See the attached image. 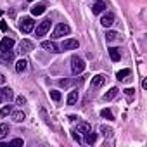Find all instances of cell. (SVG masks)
Here are the masks:
<instances>
[{
	"label": "cell",
	"instance_id": "obj_16",
	"mask_svg": "<svg viewBox=\"0 0 147 147\" xmlns=\"http://www.w3.org/2000/svg\"><path fill=\"white\" fill-rule=\"evenodd\" d=\"M118 92H119V90H118L116 87H113V88H109V92H107V94H104V97H102V99H104L106 102H109V100H113V99L118 95Z\"/></svg>",
	"mask_w": 147,
	"mask_h": 147
},
{
	"label": "cell",
	"instance_id": "obj_36",
	"mask_svg": "<svg viewBox=\"0 0 147 147\" xmlns=\"http://www.w3.org/2000/svg\"><path fill=\"white\" fill-rule=\"evenodd\" d=\"M142 88H147V80H142Z\"/></svg>",
	"mask_w": 147,
	"mask_h": 147
},
{
	"label": "cell",
	"instance_id": "obj_9",
	"mask_svg": "<svg viewBox=\"0 0 147 147\" xmlns=\"http://www.w3.org/2000/svg\"><path fill=\"white\" fill-rule=\"evenodd\" d=\"M106 83V76L104 75H95L94 78H92V87L94 88H99V87H102Z\"/></svg>",
	"mask_w": 147,
	"mask_h": 147
},
{
	"label": "cell",
	"instance_id": "obj_12",
	"mask_svg": "<svg viewBox=\"0 0 147 147\" xmlns=\"http://www.w3.org/2000/svg\"><path fill=\"white\" fill-rule=\"evenodd\" d=\"M11 116H12V119H14L16 123H21V121H24V119H26V114H24L23 111H14V109H12Z\"/></svg>",
	"mask_w": 147,
	"mask_h": 147
},
{
	"label": "cell",
	"instance_id": "obj_31",
	"mask_svg": "<svg viewBox=\"0 0 147 147\" xmlns=\"http://www.w3.org/2000/svg\"><path fill=\"white\" fill-rule=\"evenodd\" d=\"M133 92H135L133 88H126V90H125V94H126L128 97H131V95H133Z\"/></svg>",
	"mask_w": 147,
	"mask_h": 147
},
{
	"label": "cell",
	"instance_id": "obj_29",
	"mask_svg": "<svg viewBox=\"0 0 147 147\" xmlns=\"http://www.w3.org/2000/svg\"><path fill=\"white\" fill-rule=\"evenodd\" d=\"M16 104H18V106H24V104H26V99H24L23 95H19V97H16Z\"/></svg>",
	"mask_w": 147,
	"mask_h": 147
},
{
	"label": "cell",
	"instance_id": "obj_32",
	"mask_svg": "<svg viewBox=\"0 0 147 147\" xmlns=\"http://www.w3.org/2000/svg\"><path fill=\"white\" fill-rule=\"evenodd\" d=\"M0 30H2V31H7V23H0Z\"/></svg>",
	"mask_w": 147,
	"mask_h": 147
},
{
	"label": "cell",
	"instance_id": "obj_33",
	"mask_svg": "<svg viewBox=\"0 0 147 147\" xmlns=\"http://www.w3.org/2000/svg\"><path fill=\"white\" fill-rule=\"evenodd\" d=\"M73 138H75V140H76L78 144L82 142V138H80V135H76V131H73Z\"/></svg>",
	"mask_w": 147,
	"mask_h": 147
},
{
	"label": "cell",
	"instance_id": "obj_3",
	"mask_svg": "<svg viewBox=\"0 0 147 147\" xmlns=\"http://www.w3.org/2000/svg\"><path fill=\"white\" fill-rule=\"evenodd\" d=\"M33 28H35V21H33L31 18H23V19H21V23H19V30H21L23 33H31Z\"/></svg>",
	"mask_w": 147,
	"mask_h": 147
},
{
	"label": "cell",
	"instance_id": "obj_18",
	"mask_svg": "<svg viewBox=\"0 0 147 147\" xmlns=\"http://www.w3.org/2000/svg\"><path fill=\"white\" fill-rule=\"evenodd\" d=\"M28 69V61L26 59H19L18 62H16V71L18 73H23V71H26Z\"/></svg>",
	"mask_w": 147,
	"mask_h": 147
},
{
	"label": "cell",
	"instance_id": "obj_2",
	"mask_svg": "<svg viewBox=\"0 0 147 147\" xmlns=\"http://www.w3.org/2000/svg\"><path fill=\"white\" fill-rule=\"evenodd\" d=\"M71 33V28L66 24V23H59L57 26H55V30H54V33H52V38H59V36H66V35H69Z\"/></svg>",
	"mask_w": 147,
	"mask_h": 147
},
{
	"label": "cell",
	"instance_id": "obj_26",
	"mask_svg": "<svg viewBox=\"0 0 147 147\" xmlns=\"http://www.w3.org/2000/svg\"><path fill=\"white\" fill-rule=\"evenodd\" d=\"M2 57H4V61H12L14 59V52H11V50H5V52H2Z\"/></svg>",
	"mask_w": 147,
	"mask_h": 147
},
{
	"label": "cell",
	"instance_id": "obj_27",
	"mask_svg": "<svg viewBox=\"0 0 147 147\" xmlns=\"http://www.w3.org/2000/svg\"><path fill=\"white\" fill-rule=\"evenodd\" d=\"M100 116L106 118V119H114V116H113V113H111L109 109H102V111H100Z\"/></svg>",
	"mask_w": 147,
	"mask_h": 147
},
{
	"label": "cell",
	"instance_id": "obj_19",
	"mask_svg": "<svg viewBox=\"0 0 147 147\" xmlns=\"http://www.w3.org/2000/svg\"><path fill=\"white\" fill-rule=\"evenodd\" d=\"M90 130H92V126H90L88 123H78V126H76V130H75V131H76V133H83V135H85V133H87V131H90Z\"/></svg>",
	"mask_w": 147,
	"mask_h": 147
},
{
	"label": "cell",
	"instance_id": "obj_10",
	"mask_svg": "<svg viewBox=\"0 0 147 147\" xmlns=\"http://www.w3.org/2000/svg\"><path fill=\"white\" fill-rule=\"evenodd\" d=\"M42 49H45V50H49V52H61L59 47H57L52 40H49V42H42Z\"/></svg>",
	"mask_w": 147,
	"mask_h": 147
},
{
	"label": "cell",
	"instance_id": "obj_5",
	"mask_svg": "<svg viewBox=\"0 0 147 147\" xmlns=\"http://www.w3.org/2000/svg\"><path fill=\"white\" fill-rule=\"evenodd\" d=\"M80 47V42L76 40V38H67V40H64L62 43H61V50H75V49H78Z\"/></svg>",
	"mask_w": 147,
	"mask_h": 147
},
{
	"label": "cell",
	"instance_id": "obj_25",
	"mask_svg": "<svg viewBox=\"0 0 147 147\" xmlns=\"http://www.w3.org/2000/svg\"><path fill=\"white\" fill-rule=\"evenodd\" d=\"M116 38H118L116 31H106V42H114Z\"/></svg>",
	"mask_w": 147,
	"mask_h": 147
},
{
	"label": "cell",
	"instance_id": "obj_35",
	"mask_svg": "<svg viewBox=\"0 0 147 147\" xmlns=\"http://www.w3.org/2000/svg\"><path fill=\"white\" fill-rule=\"evenodd\" d=\"M59 83H61V85H62V87H66V85H69V82H67V80H61V82H59Z\"/></svg>",
	"mask_w": 147,
	"mask_h": 147
},
{
	"label": "cell",
	"instance_id": "obj_28",
	"mask_svg": "<svg viewBox=\"0 0 147 147\" xmlns=\"http://www.w3.org/2000/svg\"><path fill=\"white\" fill-rule=\"evenodd\" d=\"M50 97H52V100L59 102V100H61V92H59V90H50Z\"/></svg>",
	"mask_w": 147,
	"mask_h": 147
},
{
	"label": "cell",
	"instance_id": "obj_24",
	"mask_svg": "<svg viewBox=\"0 0 147 147\" xmlns=\"http://www.w3.org/2000/svg\"><path fill=\"white\" fill-rule=\"evenodd\" d=\"M100 133H102L104 137H111V135H113V128H111V126L102 125V126H100Z\"/></svg>",
	"mask_w": 147,
	"mask_h": 147
},
{
	"label": "cell",
	"instance_id": "obj_15",
	"mask_svg": "<svg viewBox=\"0 0 147 147\" xmlns=\"http://www.w3.org/2000/svg\"><path fill=\"white\" fill-rule=\"evenodd\" d=\"M109 57H111V61H114V62H118V61L121 59V54H119V49H116V47H111V49H109Z\"/></svg>",
	"mask_w": 147,
	"mask_h": 147
},
{
	"label": "cell",
	"instance_id": "obj_13",
	"mask_svg": "<svg viewBox=\"0 0 147 147\" xmlns=\"http://www.w3.org/2000/svg\"><path fill=\"white\" fill-rule=\"evenodd\" d=\"M76 100H78V90H71L69 92V95H67V106H75L76 104Z\"/></svg>",
	"mask_w": 147,
	"mask_h": 147
},
{
	"label": "cell",
	"instance_id": "obj_23",
	"mask_svg": "<svg viewBox=\"0 0 147 147\" xmlns=\"http://www.w3.org/2000/svg\"><path fill=\"white\" fill-rule=\"evenodd\" d=\"M12 113V106H4L2 109H0V118H5Z\"/></svg>",
	"mask_w": 147,
	"mask_h": 147
},
{
	"label": "cell",
	"instance_id": "obj_34",
	"mask_svg": "<svg viewBox=\"0 0 147 147\" xmlns=\"http://www.w3.org/2000/svg\"><path fill=\"white\" fill-rule=\"evenodd\" d=\"M5 83V76L2 75V73H0V85H4Z\"/></svg>",
	"mask_w": 147,
	"mask_h": 147
},
{
	"label": "cell",
	"instance_id": "obj_6",
	"mask_svg": "<svg viewBox=\"0 0 147 147\" xmlns=\"http://www.w3.org/2000/svg\"><path fill=\"white\" fill-rule=\"evenodd\" d=\"M100 24H102L104 28H111V26L114 24V14H113V12H106V14L100 18Z\"/></svg>",
	"mask_w": 147,
	"mask_h": 147
},
{
	"label": "cell",
	"instance_id": "obj_14",
	"mask_svg": "<svg viewBox=\"0 0 147 147\" xmlns=\"http://www.w3.org/2000/svg\"><path fill=\"white\" fill-rule=\"evenodd\" d=\"M104 9H106V2H102V0H99V2H95V4L92 5V12H94V14H100Z\"/></svg>",
	"mask_w": 147,
	"mask_h": 147
},
{
	"label": "cell",
	"instance_id": "obj_1",
	"mask_svg": "<svg viewBox=\"0 0 147 147\" xmlns=\"http://www.w3.org/2000/svg\"><path fill=\"white\" fill-rule=\"evenodd\" d=\"M71 71H73V75H82L85 71V61L78 55H73L71 57Z\"/></svg>",
	"mask_w": 147,
	"mask_h": 147
},
{
	"label": "cell",
	"instance_id": "obj_7",
	"mask_svg": "<svg viewBox=\"0 0 147 147\" xmlns=\"http://www.w3.org/2000/svg\"><path fill=\"white\" fill-rule=\"evenodd\" d=\"M12 47H14V40H12V38H9V36L2 38V42H0V52H5V50H11Z\"/></svg>",
	"mask_w": 147,
	"mask_h": 147
},
{
	"label": "cell",
	"instance_id": "obj_38",
	"mask_svg": "<svg viewBox=\"0 0 147 147\" xmlns=\"http://www.w3.org/2000/svg\"><path fill=\"white\" fill-rule=\"evenodd\" d=\"M28 2H33V0H28Z\"/></svg>",
	"mask_w": 147,
	"mask_h": 147
},
{
	"label": "cell",
	"instance_id": "obj_8",
	"mask_svg": "<svg viewBox=\"0 0 147 147\" xmlns=\"http://www.w3.org/2000/svg\"><path fill=\"white\" fill-rule=\"evenodd\" d=\"M33 50V42H30V40H21V43H19V54H28V52H31Z\"/></svg>",
	"mask_w": 147,
	"mask_h": 147
},
{
	"label": "cell",
	"instance_id": "obj_22",
	"mask_svg": "<svg viewBox=\"0 0 147 147\" xmlns=\"http://www.w3.org/2000/svg\"><path fill=\"white\" fill-rule=\"evenodd\" d=\"M130 73H131L130 69H121V71L116 73V78L118 80H126V76H130Z\"/></svg>",
	"mask_w": 147,
	"mask_h": 147
},
{
	"label": "cell",
	"instance_id": "obj_4",
	"mask_svg": "<svg viewBox=\"0 0 147 147\" xmlns=\"http://www.w3.org/2000/svg\"><path fill=\"white\" fill-rule=\"evenodd\" d=\"M50 24H52V21H50V19H43V21L36 26V38L45 36V35H47V31L50 30Z\"/></svg>",
	"mask_w": 147,
	"mask_h": 147
},
{
	"label": "cell",
	"instance_id": "obj_17",
	"mask_svg": "<svg viewBox=\"0 0 147 147\" xmlns=\"http://www.w3.org/2000/svg\"><path fill=\"white\" fill-rule=\"evenodd\" d=\"M43 12H45V5L43 4H36V5L31 7V14L33 16H42Z\"/></svg>",
	"mask_w": 147,
	"mask_h": 147
},
{
	"label": "cell",
	"instance_id": "obj_37",
	"mask_svg": "<svg viewBox=\"0 0 147 147\" xmlns=\"http://www.w3.org/2000/svg\"><path fill=\"white\" fill-rule=\"evenodd\" d=\"M2 100H4V97H2V94H0V102H2Z\"/></svg>",
	"mask_w": 147,
	"mask_h": 147
},
{
	"label": "cell",
	"instance_id": "obj_11",
	"mask_svg": "<svg viewBox=\"0 0 147 147\" xmlns=\"http://www.w3.org/2000/svg\"><path fill=\"white\" fill-rule=\"evenodd\" d=\"M0 94H2L4 100H12V99H14L12 88H9V87H4V88H0Z\"/></svg>",
	"mask_w": 147,
	"mask_h": 147
},
{
	"label": "cell",
	"instance_id": "obj_21",
	"mask_svg": "<svg viewBox=\"0 0 147 147\" xmlns=\"http://www.w3.org/2000/svg\"><path fill=\"white\" fill-rule=\"evenodd\" d=\"M95 140H97V135H95L92 130L85 133V142H87V144H90V145H92V144H95Z\"/></svg>",
	"mask_w": 147,
	"mask_h": 147
},
{
	"label": "cell",
	"instance_id": "obj_30",
	"mask_svg": "<svg viewBox=\"0 0 147 147\" xmlns=\"http://www.w3.org/2000/svg\"><path fill=\"white\" fill-rule=\"evenodd\" d=\"M11 145H24V142H23V138H12Z\"/></svg>",
	"mask_w": 147,
	"mask_h": 147
},
{
	"label": "cell",
	"instance_id": "obj_20",
	"mask_svg": "<svg viewBox=\"0 0 147 147\" xmlns=\"http://www.w3.org/2000/svg\"><path fill=\"white\" fill-rule=\"evenodd\" d=\"M9 135V125L7 123H0V140H4Z\"/></svg>",
	"mask_w": 147,
	"mask_h": 147
}]
</instances>
